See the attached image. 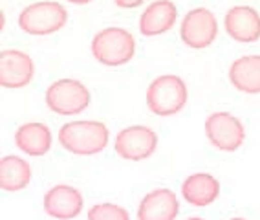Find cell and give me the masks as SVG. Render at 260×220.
<instances>
[{"instance_id": "cell-1", "label": "cell", "mask_w": 260, "mask_h": 220, "mask_svg": "<svg viewBox=\"0 0 260 220\" xmlns=\"http://www.w3.org/2000/svg\"><path fill=\"white\" fill-rule=\"evenodd\" d=\"M60 147L72 154L93 156L107 149L110 132L108 127L93 119H75L68 121L59 129Z\"/></svg>"}, {"instance_id": "cell-2", "label": "cell", "mask_w": 260, "mask_h": 220, "mask_svg": "<svg viewBox=\"0 0 260 220\" xmlns=\"http://www.w3.org/2000/svg\"><path fill=\"white\" fill-rule=\"evenodd\" d=\"M145 99L150 112L159 117H169L183 110L189 99V92L185 81L180 75L165 74L156 77L149 84Z\"/></svg>"}, {"instance_id": "cell-3", "label": "cell", "mask_w": 260, "mask_h": 220, "mask_svg": "<svg viewBox=\"0 0 260 220\" xmlns=\"http://www.w3.org/2000/svg\"><path fill=\"white\" fill-rule=\"evenodd\" d=\"M92 55L105 66H123L132 61L136 53V41L132 33L123 28H105L92 39Z\"/></svg>"}, {"instance_id": "cell-4", "label": "cell", "mask_w": 260, "mask_h": 220, "mask_svg": "<svg viewBox=\"0 0 260 220\" xmlns=\"http://www.w3.org/2000/svg\"><path fill=\"white\" fill-rule=\"evenodd\" d=\"M68 22V11L53 0H41L26 6L19 15V28L28 35H51Z\"/></svg>"}, {"instance_id": "cell-5", "label": "cell", "mask_w": 260, "mask_h": 220, "mask_svg": "<svg viewBox=\"0 0 260 220\" xmlns=\"http://www.w3.org/2000/svg\"><path fill=\"white\" fill-rule=\"evenodd\" d=\"M46 105L59 116H77L90 105V90L77 79H59L46 90Z\"/></svg>"}, {"instance_id": "cell-6", "label": "cell", "mask_w": 260, "mask_h": 220, "mask_svg": "<svg viewBox=\"0 0 260 220\" xmlns=\"http://www.w3.org/2000/svg\"><path fill=\"white\" fill-rule=\"evenodd\" d=\"M205 136L214 149L235 152L246 141V127L231 112H214L205 119Z\"/></svg>"}, {"instance_id": "cell-7", "label": "cell", "mask_w": 260, "mask_h": 220, "mask_svg": "<svg viewBox=\"0 0 260 220\" xmlns=\"http://www.w3.org/2000/svg\"><path fill=\"white\" fill-rule=\"evenodd\" d=\"M180 37L192 50L209 48L218 37V20L207 8H194L181 20Z\"/></svg>"}, {"instance_id": "cell-8", "label": "cell", "mask_w": 260, "mask_h": 220, "mask_svg": "<svg viewBox=\"0 0 260 220\" xmlns=\"http://www.w3.org/2000/svg\"><path fill=\"white\" fill-rule=\"evenodd\" d=\"M114 149L117 156L126 162L147 160L158 149V136L147 125H132L117 132L114 140Z\"/></svg>"}, {"instance_id": "cell-9", "label": "cell", "mask_w": 260, "mask_h": 220, "mask_svg": "<svg viewBox=\"0 0 260 220\" xmlns=\"http://www.w3.org/2000/svg\"><path fill=\"white\" fill-rule=\"evenodd\" d=\"M35 75L33 59L22 50H4L0 53V84L4 88H24Z\"/></svg>"}, {"instance_id": "cell-10", "label": "cell", "mask_w": 260, "mask_h": 220, "mask_svg": "<svg viewBox=\"0 0 260 220\" xmlns=\"http://www.w3.org/2000/svg\"><path fill=\"white\" fill-rule=\"evenodd\" d=\"M44 211L46 215L55 220H74L81 215L84 206V198L79 189L59 183L53 185L50 191L44 195Z\"/></svg>"}, {"instance_id": "cell-11", "label": "cell", "mask_w": 260, "mask_h": 220, "mask_svg": "<svg viewBox=\"0 0 260 220\" xmlns=\"http://www.w3.org/2000/svg\"><path fill=\"white\" fill-rule=\"evenodd\" d=\"M225 32L233 41L251 44L260 39V13L251 6H235L223 19Z\"/></svg>"}, {"instance_id": "cell-12", "label": "cell", "mask_w": 260, "mask_h": 220, "mask_svg": "<svg viewBox=\"0 0 260 220\" xmlns=\"http://www.w3.org/2000/svg\"><path fill=\"white\" fill-rule=\"evenodd\" d=\"M180 202L176 193L167 187L149 191L138 207V220H176Z\"/></svg>"}, {"instance_id": "cell-13", "label": "cell", "mask_w": 260, "mask_h": 220, "mask_svg": "<svg viewBox=\"0 0 260 220\" xmlns=\"http://www.w3.org/2000/svg\"><path fill=\"white\" fill-rule=\"evenodd\" d=\"M178 20V10L171 0H156L147 6L140 17V32L145 37L163 35L174 28Z\"/></svg>"}, {"instance_id": "cell-14", "label": "cell", "mask_w": 260, "mask_h": 220, "mask_svg": "<svg viewBox=\"0 0 260 220\" xmlns=\"http://www.w3.org/2000/svg\"><path fill=\"white\" fill-rule=\"evenodd\" d=\"M220 195V182L209 173H194L181 183V197L192 207L211 206Z\"/></svg>"}, {"instance_id": "cell-15", "label": "cell", "mask_w": 260, "mask_h": 220, "mask_svg": "<svg viewBox=\"0 0 260 220\" xmlns=\"http://www.w3.org/2000/svg\"><path fill=\"white\" fill-rule=\"evenodd\" d=\"M51 131L50 127L39 121L24 123L15 132V145L28 156H44L51 149Z\"/></svg>"}, {"instance_id": "cell-16", "label": "cell", "mask_w": 260, "mask_h": 220, "mask_svg": "<svg viewBox=\"0 0 260 220\" xmlns=\"http://www.w3.org/2000/svg\"><path fill=\"white\" fill-rule=\"evenodd\" d=\"M229 81L238 92L260 94V55L238 57L229 66Z\"/></svg>"}, {"instance_id": "cell-17", "label": "cell", "mask_w": 260, "mask_h": 220, "mask_svg": "<svg viewBox=\"0 0 260 220\" xmlns=\"http://www.w3.org/2000/svg\"><path fill=\"white\" fill-rule=\"evenodd\" d=\"M31 182V165L20 156H4L0 160V187L6 193L26 189Z\"/></svg>"}, {"instance_id": "cell-18", "label": "cell", "mask_w": 260, "mask_h": 220, "mask_svg": "<svg viewBox=\"0 0 260 220\" xmlns=\"http://www.w3.org/2000/svg\"><path fill=\"white\" fill-rule=\"evenodd\" d=\"M86 220H130V213L117 204H95L86 213Z\"/></svg>"}, {"instance_id": "cell-19", "label": "cell", "mask_w": 260, "mask_h": 220, "mask_svg": "<svg viewBox=\"0 0 260 220\" xmlns=\"http://www.w3.org/2000/svg\"><path fill=\"white\" fill-rule=\"evenodd\" d=\"M114 2H116V6L123 8V10H134V8L143 4L145 0H114Z\"/></svg>"}, {"instance_id": "cell-20", "label": "cell", "mask_w": 260, "mask_h": 220, "mask_svg": "<svg viewBox=\"0 0 260 220\" xmlns=\"http://www.w3.org/2000/svg\"><path fill=\"white\" fill-rule=\"evenodd\" d=\"M70 4H75V6H84V4H90L93 0H68Z\"/></svg>"}, {"instance_id": "cell-21", "label": "cell", "mask_w": 260, "mask_h": 220, "mask_svg": "<svg viewBox=\"0 0 260 220\" xmlns=\"http://www.w3.org/2000/svg\"><path fill=\"white\" fill-rule=\"evenodd\" d=\"M187 220H205V218H202V216H190V218H187Z\"/></svg>"}, {"instance_id": "cell-22", "label": "cell", "mask_w": 260, "mask_h": 220, "mask_svg": "<svg viewBox=\"0 0 260 220\" xmlns=\"http://www.w3.org/2000/svg\"><path fill=\"white\" fill-rule=\"evenodd\" d=\"M229 220H247V218H242V216H235V218H229Z\"/></svg>"}]
</instances>
